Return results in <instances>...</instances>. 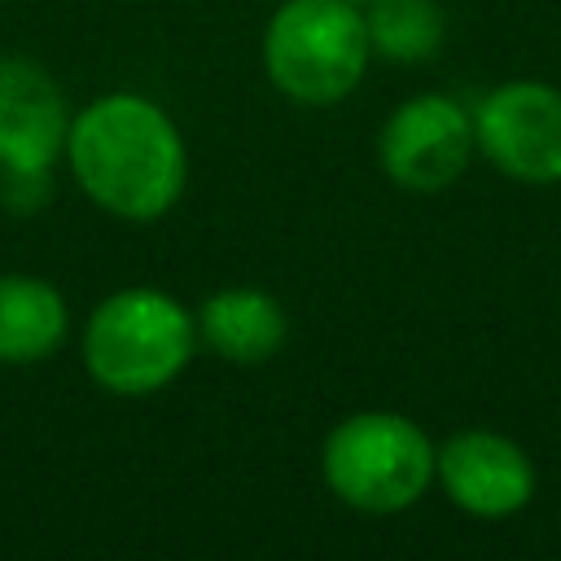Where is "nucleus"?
I'll return each instance as SVG.
<instances>
[{
  "instance_id": "9d476101",
  "label": "nucleus",
  "mask_w": 561,
  "mask_h": 561,
  "mask_svg": "<svg viewBox=\"0 0 561 561\" xmlns=\"http://www.w3.org/2000/svg\"><path fill=\"white\" fill-rule=\"evenodd\" d=\"M66 298L22 272L0 276V364H39L66 342Z\"/></svg>"
},
{
  "instance_id": "39448f33",
  "label": "nucleus",
  "mask_w": 561,
  "mask_h": 561,
  "mask_svg": "<svg viewBox=\"0 0 561 561\" xmlns=\"http://www.w3.org/2000/svg\"><path fill=\"white\" fill-rule=\"evenodd\" d=\"M473 140L517 184H561V88L513 79L482 96Z\"/></svg>"
},
{
  "instance_id": "f03ea898",
  "label": "nucleus",
  "mask_w": 561,
  "mask_h": 561,
  "mask_svg": "<svg viewBox=\"0 0 561 561\" xmlns=\"http://www.w3.org/2000/svg\"><path fill=\"white\" fill-rule=\"evenodd\" d=\"M197 346V320L162 289L110 294L83 329V364L110 394H153L171 386Z\"/></svg>"
},
{
  "instance_id": "f257e3e1",
  "label": "nucleus",
  "mask_w": 561,
  "mask_h": 561,
  "mask_svg": "<svg viewBox=\"0 0 561 561\" xmlns=\"http://www.w3.org/2000/svg\"><path fill=\"white\" fill-rule=\"evenodd\" d=\"M66 158L79 188L118 219H162L184 193V140L175 123L136 92H110L70 118Z\"/></svg>"
},
{
  "instance_id": "423d86ee",
  "label": "nucleus",
  "mask_w": 561,
  "mask_h": 561,
  "mask_svg": "<svg viewBox=\"0 0 561 561\" xmlns=\"http://www.w3.org/2000/svg\"><path fill=\"white\" fill-rule=\"evenodd\" d=\"M473 118L443 92H421L403 101L377 140L381 171L412 193H438L456 184L473 158Z\"/></svg>"
},
{
  "instance_id": "1a4fd4ad",
  "label": "nucleus",
  "mask_w": 561,
  "mask_h": 561,
  "mask_svg": "<svg viewBox=\"0 0 561 561\" xmlns=\"http://www.w3.org/2000/svg\"><path fill=\"white\" fill-rule=\"evenodd\" d=\"M197 337L228 364H263L280 351L285 342V311L272 294L263 289H219L202 302Z\"/></svg>"
},
{
  "instance_id": "20e7f679",
  "label": "nucleus",
  "mask_w": 561,
  "mask_h": 561,
  "mask_svg": "<svg viewBox=\"0 0 561 561\" xmlns=\"http://www.w3.org/2000/svg\"><path fill=\"white\" fill-rule=\"evenodd\" d=\"M329 491L359 513H399L434 482V447L399 412H355L337 421L320 456Z\"/></svg>"
},
{
  "instance_id": "0eeeda50",
  "label": "nucleus",
  "mask_w": 561,
  "mask_h": 561,
  "mask_svg": "<svg viewBox=\"0 0 561 561\" xmlns=\"http://www.w3.org/2000/svg\"><path fill=\"white\" fill-rule=\"evenodd\" d=\"M70 110L61 88L22 57H0V171L9 180H48L66 153Z\"/></svg>"
},
{
  "instance_id": "f8f14e48",
  "label": "nucleus",
  "mask_w": 561,
  "mask_h": 561,
  "mask_svg": "<svg viewBox=\"0 0 561 561\" xmlns=\"http://www.w3.org/2000/svg\"><path fill=\"white\" fill-rule=\"evenodd\" d=\"M351 4H359V9H368V4H373V0H351Z\"/></svg>"
},
{
  "instance_id": "9b49d317",
  "label": "nucleus",
  "mask_w": 561,
  "mask_h": 561,
  "mask_svg": "<svg viewBox=\"0 0 561 561\" xmlns=\"http://www.w3.org/2000/svg\"><path fill=\"white\" fill-rule=\"evenodd\" d=\"M364 22L373 53L390 61H425L443 44V13L434 0H373Z\"/></svg>"
},
{
  "instance_id": "7ed1b4c3",
  "label": "nucleus",
  "mask_w": 561,
  "mask_h": 561,
  "mask_svg": "<svg viewBox=\"0 0 561 561\" xmlns=\"http://www.w3.org/2000/svg\"><path fill=\"white\" fill-rule=\"evenodd\" d=\"M368 22L351 0H285L263 35L267 79L298 105L342 101L368 66Z\"/></svg>"
},
{
  "instance_id": "6e6552de",
  "label": "nucleus",
  "mask_w": 561,
  "mask_h": 561,
  "mask_svg": "<svg viewBox=\"0 0 561 561\" xmlns=\"http://www.w3.org/2000/svg\"><path fill=\"white\" fill-rule=\"evenodd\" d=\"M434 478L447 500L473 517H508L535 495L530 456L495 430H460L434 451Z\"/></svg>"
}]
</instances>
